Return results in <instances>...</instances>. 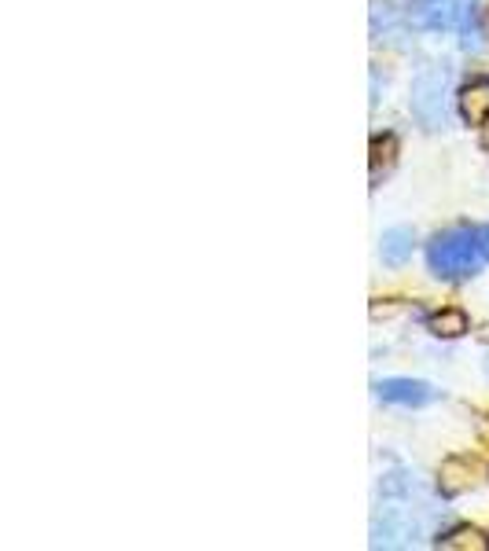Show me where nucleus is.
<instances>
[{
	"instance_id": "1",
	"label": "nucleus",
	"mask_w": 489,
	"mask_h": 551,
	"mask_svg": "<svg viewBox=\"0 0 489 551\" xmlns=\"http://www.w3.org/2000/svg\"><path fill=\"white\" fill-rule=\"evenodd\" d=\"M489 261V232L486 228H453L427 243V265L438 280H467L478 276Z\"/></svg>"
},
{
	"instance_id": "2",
	"label": "nucleus",
	"mask_w": 489,
	"mask_h": 551,
	"mask_svg": "<svg viewBox=\"0 0 489 551\" xmlns=\"http://www.w3.org/2000/svg\"><path fill=\"white\" fill-rule=\"evenodd\" d=\"M445 85H449V78H445V70L438 67L423 70L420 78L412 81V118H416L423 129H431V133H438V129L449 125Z\"/></svg>"
},
{
	"instance_id": "3",
	"label": "nucleus",
	"mask_w": 489,
	"mask_h": 551,
	"mask_svg": "<svg viewBox=\"0 0 489 551\" xmlns=\"http://www.w3.org/2000/svg\"><path fill=\"white\" fill-rule=\"evenodd\" d=\"M423 526L409 515V507L401 504H383L376 526H372V548H412L420 540Z\"/></svg>"
},
{
	"instance_id": "4",
	"label": "nucleus",
	"mask_w": 489,
	"mask_h": 551,
	"mask_svg": "<svg viewBox=\"0 0 489 551\" xmlns=\"http://www.w3.org/2000/svg\"><path fill=\"white\" fill-rule=\"evenodd\" d=\"M376 394L390 405H405V408H423L431 405L438 390L431 383H423V379H383L376 386Z\"/></svg>"
},
{
	"instance_id": "5",
	"label": "nucleus",
	"mask_w": 489,
	"mask_h": 551,
	"mask_svg": "<svg viewBox=\"0 0 489 551\" xmlns=\"http://www.w3.org/2000/svg\"><path fill=\"white\" fill-rule=\"evenodd\" d=\"M471 478H475V463L464 460V456H449L438 471V489H442V496H460L471 489Z\"/></svg>"
},
{
	"instance_id": "6",
	"label": "nucleus",
	"mask_w": 489,
	"mask_h": 551,
	"mask_svg": "<svg viewBox=\"0 0 489 551\" xmlns=\"http://www.w3.org/2000/svg\"><path fill=\"white\" fill-rule=\"evenodd\" d=\"M412 247H416L412 228H387L383 239H379V258H383V265L398 269V265H405L412 258Z\"/></svg>"
},
{
	"instance_id": "7",
	"label": "nucleus",
	"mask_w": 489,
	"mask_h": 551,
	"mask_svg": "<svg viewBox=\"0 0 489 551\" xmlns=\"http://www.w3.org/2000/svg\"><path fill=\"white\" fill-rule=\"evenodd\" d=\"M460 114H464L471 125H482L489 118V81H471L464 92H460Z\"/></svg>"
},
{
	"instance_id": "8",
	"label": "nucleus",
	"mask_w": 489,
	"mask_h": 551,
	"mask_svg": "<svg viewBox=\"0 0 489 551\" xmlns=\"http://www.w3.org/2000/svg\"><path fill=\"white\" fill-rule=\"evenodd\" d=\"M438 548H445V551H486L489 548V540L478 533V529H471V526H456V529H449V533H442V537L434 540Z\"/></svg>"
},
{
	"instance_id": "9",
	"label": "nucleus",
	"mask_w": 489,
	"mask_h": 551,
	"mask_svg": "<svg viewBox=\"0 0 489 551\" xmlns=\"http://www.w3.org/2000/svg\"><path fill=\"white\" fill-rule=\"evenodd\" d=\"M398 162V136L383 133L372 140V184H379L383 173H390V166Z\"/></svg>"
},
{
	"instance_id": "10",
	"label": "nucleus",
	"mask_w": 489,
	"mask_h": 551,
	"mask_svg": "<svg viewBox=\"0 0 489 551\" xmlns=\"http://www.w3.org/2000/svg\"><path fill=\"white\" fill-rule=\"evenodd\" d=\"M427 327H431V335L438 338H460L467 335V316L460 313V309H442V313H434L431 320H427Z\"/></svg>"
},
{
	"instance_id": "11",
	"label": "nucleus",
	"mask_w": 489,
	"mask_h": 551,
	"mask_svg": "<svg viewBox=\"0 0 489 551\" xmlns=\"http://www.w3.org/2000/svg\"><path fill=\"white\" fill-rule=\"evenodd\" d=\"M482 147H486V151H489V118H486V122H482Z\"/></svg>"
},
{
	"instance_id": "12",
	"label": "nucleus",
	"mask_w": 489,
	"mask_h": 551,
	"mask_svg": "<svg viewBox=\"0 0 489 551\" xmlns=\"http://www.w3.org/2000/svg\"><path fill=\"white\" fill-rule=\"evenodd\" d=\"M486 232H489V228H486Z\"/></svg>"
}]
</instances>
